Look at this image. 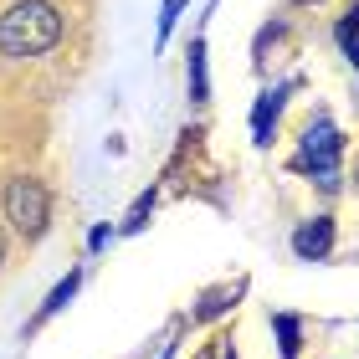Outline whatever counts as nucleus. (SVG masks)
Returning a JSON list of instances; mask_svg holds the SVG:
<instances>
[{"instance_id": "7", "label": "nucleus", "mask_w": 359, "mask_h": 359, "mask_svg": "<svg viewBox=\"0 0 359 359\" xmlns=\"http://www.w3.org/2000/svg\"><path fill=\"white\" fill-rule=\"evenodd\" d=\"M272 334H277L283 359H298L303 354V318L298 313H272Z\"/></svg>"}, {"instance_id": "8", "label": "nucleus", "mask_w": 359, "mask_h": 359, "mask_svg": "<svg viewBox=\"0 0 359 359\" xmlns=\"http://www.w3.org/2000/svg\"><path fill=\"white\" fill-rule=\"evenodd\" d=\"M247 292V283H236V287H216V292H205L201 303H195V318L201 323H210V318H221L226 308H236V298Z\"/></svg>"}, {"instance_id": "14", "label": "nucleus", "mask_w": 359, "mask_h": 359, "mask_svg": "<svg viewBox=\"0 0 359 359\" xmlns=\"http://www.w3.org/2000/svg\"><path fill=\"white\" fill-rule=\"evenodd\" d=\"M210 359H236V349H231V339H216V344H210Z\"/></svg>"}, {"instance_id": "4", "label": "nucleus", "mask_w": 359, "mask_h": 359, "mask_svg": "<svg viewBox=\"0 0 359 359\" xmlns=\"http://www.w3.org/2000/svg\"><path fill=\"white\" fill-rule=\"evenodd\" d=\"M334 252V216H313L292 231V257L298 262H323Z\"/></svg>"}, {"instance_id": "6", "label": "nucleus", "mask_w": 359, "mask_h": 359, "mask_svg": "<svg viewBox=\"0 0 359 359\" xmlns=\"http://www.w3.org/2000/svg\"><path fill=\"white\" fill-rule=\"evenodd\" d=\"M77 287H83V272H77V267H72V272H67V277H62V283H57L52 292H46V303H41V313H36V318H31V329H41V323H46V318H57V313H62V308H67V303L77 298Z\"/></svg>"}, {"instance_id": "17", "label": "nucleus", "mask_w": 359, "mask_h": 359, "mask_svg": "<svg viewBox=\"0 0 359 359\" xmlns=\"http://www.w3.org/2000/svg\"><path fill=\"white\" fill-rule=\"evenodd\" d=\"M292 6H308V0H292Z\"/></svg>"}, {"instance_id": "3", "label": "nucleus", "mask_w": 359, "mask_h": 359, "mask_svg": "<svg viewBox=\"0 0 359 359\" xmlns=\"http://www.w3.org/2000/svg\"><path fill=\"white\" fill-rule=\"evenodd\" d=\"M339 154H344V134L323 118V123H308L303 128V154H298V170H313L323 175V185H334L339 175Z\"/></svg>"}, {"instance_id": "16", "label": "nucleus", "mask_w": 359, "mask_h": 359, "mask_svg": "<svg viewBox=\"0 0 359 359\" xmlns=\"http://www.w3.org/2000/svg\"><path fill=\"white\" fill-rule=\"evenodd\" d=\"M0 262H6V236H0Z\"/></svg>"}, {"instance_id": "13", "label": "nucleus", "mask_w": 359, "mask_h": 359, "mask_svg": "<svg viewBox=\"0 0 359 359\" xmlns=\"http://www.w3.org/2000/svg\"><path fill=\"white\" fill-rule=\"evenodd\" d=\"M108 241H113V226L103 221V226H93V231H88V252H103Z\"/></svg>"}, {"instance_id": "15", "label": "nucleus", "mask_w": 359, "mask_h": 359, "mask_svg": "<svg viewBox=\"0 0 359 359\" xmlns=\"http://www.w3.org/2000/svg\"><path fill=\"white\" fill-rule=\"evenodd\" d=\"M344 21H349V26H354V31H359V0H354V6H349V11H344Z\"/></svg>"}, {"instance_id": "18", "label": "nucleus", "mask_w": 359, "mask_h": 359, "mask_svg": "<svg viewBox=\"0 0 359 359\" xmlns=\"http://www.w3.org/2000/svg\"><path fill=\"white\" fill-rule=\"evenodd\" d=\"M354 175H359V170H354Z\"/></svg>"}, {"instance_id": "12", "label": "nucleus", "mask_w": 359, "mask_h": 359, "mask_svg": "<svg viewBox=\"0 0 359 359\" xmlns=\"http://www.w3.org/2000/svg\"><path fill=\"white\" fill-rule=\"evenodd\" d=\"M339 46H344V57L359 67V31H354L349 21H339Z\"/></svg>"}, {"instance_id": "11", "label": "nucleus", "mask_w": 359, "mask_h": 359, "mask_svg": "<svg viewBox=\"0 0 359 359\" xmlns=\"http://www.w3.org/2000/svg\"><path fill=\"white\" fill-rule=\"evenodd\" d=\"M185 11V0H165V6H159V46H165V36L175 31V15Z\"/></svg>"}, {"instance_id": "1", "label": "nucleus", "mask_w": 359, "mask_h": 359, "mask_svg": "<svg viewBox=\"0 0 359 359\" xmlns=\"http://www.w3.org/2000/svg\"><path fill=\"white\" fill-rule=\"evenodd\" d=\"M62 31H67V21H62V11L52 0H15L0 15V57H11V62L41 57L62 41Z\"/></svg>"}, {"instance_id": "9", "label": "nucleus", "mask_w": 359, "mask_h": 359, "mask_svg": "<svg viewBox=\"0 0 359 359\" xmlns=\"http://www.w3.org/2000/svg\"><path fill=\"white\" fill-rule=\"evenodd\" d=\"M190 97L205 103L210 97V77H205V41H190Z\"/></svg>"}, {"instance_id": "10", "label": "nucleus", "mask_w": 359, "mask_h": 359, "mask_svg": "<svg viewBox=\"0 0 359 359\" xmlns=\"http://www.w3.org/2000/svg\"><path fill=\"white\" fill-rule=\"evenodd\" d=\"M149 210H154V190H144L139 201H134V210H128L123 231H144V226H149Z\"/></svg>"}, {"instance_id": "5", "label": "nucleus", "mask_w": 359, "mask_h": 359, "mask_svg": "<svg viewBox=\"0 0 359 359\" xmlns=\"http://www.w3.org/2000/svg\"><path fill=\"white\" fill-rule=\"evenodd\" d=\"M283 103H287V88H272V93L257 97V108H252V139H257V144H272V128H277Z\"/></svg>"}, {"instance_id": "2", "label": "nucleus", "mask_w": 359, "mask_h": 359, "mask_svg": "<svg viewBox=\"0 0 359 359\" xmlns=\"http://www.w3.org/2000/svg\"><path fill=\"white\" fill-rule=\"evenodd\" d=\"M6 221L15 226V236H26V241H36L46 236V226H52V195H46L41 180H11L6 185Z\"/></svg>"}]
</instances>
